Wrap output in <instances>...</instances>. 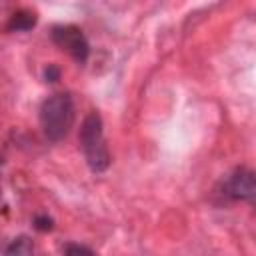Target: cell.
Segmentation results:
<instances>
[{"mask_svg": "<svg viewBox=\"0 0 256 256\" xmlns=\"http://www.w3.org/2000/svg\"><path fill=\"white\" fill-rule=\"evenodd\" d=\"M226 198L232 200H254L256 184H254V172L248 168H236L226 180H224V192Z\"/></svg>", "mask_w": 256, "mask_h": 256, "instance_id": "277c9868", "label": "cell"}, {"mask_svg": "<svg viewBox=\"0 0 256 256\" xmlns=\"http://www.w3.org/2000/svg\"><path fill=\"white\" fill-rule=\"evenodd\" d=\"M58 76H60L58 68H54V66H48V68H46V80H48V82H56Z\"/></svg>", "mask_w": 256, "mask_h": 256, "instance_id": "9c48e42d", "label": "cell"}, {"mask_svg": "<svg viewBox=\"0 0 256 256\" xmlns=\"http://www.w3.org/2000/svg\"><path fill=\"white\" fill-rule=\"evenodd\" d=\"M50 36H52V40H54L62 50H66L74 60L86 62V58H88V54H90V44H88L84 32H82L78 26H72V24L54 26Z\"/></svg>", "mask_w": 256, "mask_h": 256, "instance_id": "3957f363", "label": "cell"}, {"mask_svg": "<svg viewBox=\"0 0 256 256\" xmlns=\"http://www.w3.org/2000/svg\"><path fill=\"white\" fill-rule=\"evenodd\" d=\"M64 256H94V252L82 244H68L64 248Z\"/></svg>", "mask_w": 256, "mask_h": 256, "instance_id": "52a82bcc", "label": "cell"}, {"mask_svg": "<svg viewBox=\"0 0 256 256\" xmlns=\"http://www.w3.org/2000/svg\"><path fill=\"white\" fill-rule=\"evenodd\" d=\"M34 24H36V14L32 10H18V12H14L10 16L8 30H12V32H24V30H30Z\"/></svg>", "mask_w": 256, "mask_h": 256, "instance_id": "5b68a950", "label": "cell"}, {"mask_svg": "<svg viewBox=\"0 0 256 256\" xmlns=\"http://www.w3.org/2000/svg\"><path fill=\"white\" fill-rule=\"evenodd\" d=\"M40 124L42 132L50 142H60L66 138L74 124V102L66 92L48 96L40 106Z\"/></svg>", "mask_w": 256, "mask_h": 256, "instance_id": "6da1fadb", "label": "cell"}, {"mask_svg": "<svg viewBox=\"0 0 256 256\" xmlns=\"http://www.w3.org/2000/svg\"><path fill=\"white\" fill-rule=\"evenodd\" d=\"M80 148L92 172H104L110 166V152L106 148V140L102 132V118L96 112L88 114L82 122Z\"/></svg>", "mask_w": 256, "mask_h": 256, "instance_id": "7a4b0ae2", "label": "cell"}, {"mask_svg": "<svg viewBox=\"0 0 256 256\" xmlns=\"http://www.w3.org/2000/svg\"><path fill=\"white\" fill-rule=\"evenodd\" d=\"M4 256H34V244L28 236H18L6 246Z\"/></svg>", "mask_w": 256, "mask_h": 256, "instance_id": "8992f818", "label": "cell"}, {"mask_svg": "<svg viewBox=\"0 0 256 256\" xmlns=\"http://www.w3.org/2000/svg\"><path fill=\"white\" fill-rule=\"evenodd\" d=\"M52 226H54V220H52L50 216H36V218H34V228H36V230L48 232V230H52Z\"/></svg>", "mask_w": 256, "mask_h": 256, "instance_id": "ba28073f", "label": "cell"}]
</instances>
